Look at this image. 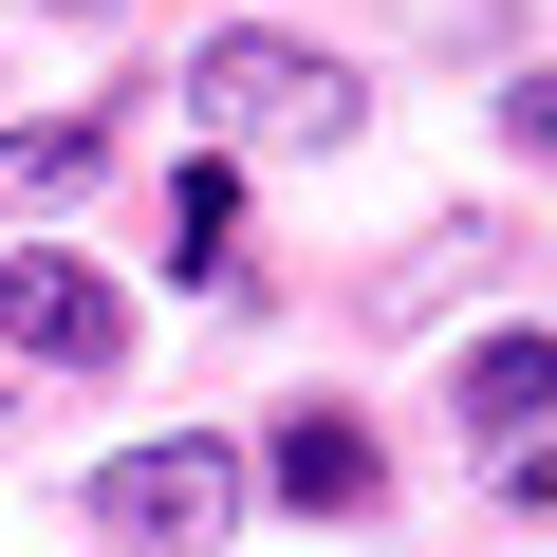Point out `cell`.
<instances>
[{"mask_svg": "<svg viewBox=\"0 0 557 557\" xmlns=\"http://www.w3.org/2000/svg\"><path fill=\"white\" fill-rule=\"evenodd\" d=\"M186 112H205L223 149L317 168V149H354V131H372V75H354V57H317V38H260V20H242V38H205V57H186Z\"/></svg>", "mask_w": 557, "mask_h": 557, "instance_id": "obj_1", "label": "cell"}, {"mask_svg": "<svg viewBox=\"0 0 557 557\" xmlns=\"http://www.w3.org/2000/svg\"><path fill=\"white\" fill-rule=\"evenodd\" d=\"M242 502H260V465H242L223 428H186V446H112V465L75 483V520L131 539V557H205V539H242Z\"/></svg>", "mask_w": 557, "mask_h": 557, "instance_id": "obj_2", "label": "cell"}, {"mask_svg": "<svg viewBox=\"0 0 557 557\" xmlns=\"http://www.w3.org/2000/svg\"><path fill=\"white\" fill-rule=\"evenodd\" d=\"M0 335H20L38 372H131V298H112L94 260H57V242L0 260Z\"/></svg>", "mask_w": 557, "mask_h": 557, "instance_id": "obj_3", "label": "cell"}, {"mask_svg": "<svg viewBox=\"0 0 557 557\" xmlns=\"http://www.w3.org/2000/svg\"><path fill=\"white\" fill-rule=\"evenodd\" d=\"M260 483L298 502V520H354V502H391V465H372V428H354V409H298V428L260 446Z\"/></svg>", "mask_w": 557, "mask_h": 557, "instance_id": "obj_4", "label": "cell"}, {"mask_svg": "<svg viewBox=\"0 0 557 557\" xmlns=\"http://www.w3.org/2000/svg\"><path fill=\"white\" fill-rule=\"evenodd\" d=\"M446 391H465V428H483V446H557V335H483Z\"/></svg>", "mask_w": 557, "mask_h": 557, "instance_id": "obj_5", "label": "cell"}, {"mask_svg": "<svg viewBox=\"0 0 557 557\" xmlns=\"http://www.w3.org/2000/svg\"><path fill=\"white\" fill-rule=\"evenodd\" d=\"M112 168V112H20V131H0V205H75Z\"/></svg>", "mask_w": 557, "mask_h": 557, "instance_id": "obj_6", "label": "cell"}, {"mask_svg": "<svg viewBox=\"0 0 557 557\" xmlns=\"http://www.w3.org/2000/svg\"><path fill=\"white\" fill-rule=\"evenodd\" d=\"M465 278H483V223H446L428 260H391V278H372V335H409V317H446Z\"/></svg>", "mask_w": 557, "mask_h": 557, "instance_id": "obj_7", "label": "cell"}, {"mask_svg": "<svg viewBox=\"0 0 557 557\" xmlns=\"http://www.w3.org/2000/svg\"><path fill=\"white\" fill-rule=\"evenodd\" d=\"M502 149H520V168H557V57H520V75H502Z\"/></svg>", "mask_w": 557, "mask_h": 557, "instance_id": "obj_8", "label": "cell"}, {"mask_svg": "<svg viewBox=\"0 0 557 557\" xmlns=\"http://www.w3.org/2000/svg\"><path fill=\"white\" fill-rule=\"evenodd\" d=\"M57 20H112V0H57Z\"/></svg>", "mask_w": 557, "mask_h": 557, "instance_id": "obj_9", "label": "cell"}]
</instances>
